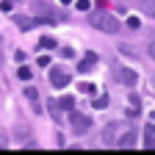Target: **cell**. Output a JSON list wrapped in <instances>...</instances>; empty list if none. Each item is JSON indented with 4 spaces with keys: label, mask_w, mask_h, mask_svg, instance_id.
Returning a JSON list of instances; mask_svg holds the SVG:
<instances>
[{
    "label": "cell",
    "mask_w": 155,
    "mask_h": 155,
    "mask_svg": "<svg viewBox=\"0 0 155 155\" xmlns=\"http://www.w3.org/2000/svg\"><path fill=\"white\" fill-rule=\"evenodd\" d=\"M89 25L97 28V31H105V33H116V31L122 28V22L111 11H91L89 14Z\"/></svg>",
    "instance_id": "6da1fadb"
},
{
    "label": "cell",
    "mask_w": 155,
    "mask_h": 155,
    "mask_svg": "<svg viewBox=\"0 0 155 155\" xmlns=\"http://www.w3.org/2000/svg\"><path fill=\"white\" fill-rule=\"evenodd\" d=\"M69 114V127H72V133H78V136H83V133H89L91 130V119L86 114H78L75 108L72 111H67Z\"/></svg>",
    "instance_id": "7a4b0ae2"
},
{
    "label": "cell",
    "mask_w": 155,
    "mask_h": 155,
    "mask_svg": "<svg viewBox=\"0 0 155 155\" xmlns=\"http://www.w3.org/2000/svg\"><path fill=\"white\" fill-rule=\"evenodd\" d=\"M69 81H72V78H69V72H67L64 67H53V69H50V83H53L55 89H67Z\"/></svg>",
    "instance_id": "3957f363"
},
{
    "label": "cell",
    "mask_w": 155,
    "mask_h": 155,
    "mask_svg": "<svg viewBox=\"0 0 155 155\" xmlns=\"http://www.w3.org/2000/svg\"><path fill=\"white\" fill-rule=\"evenodd\" d=\"M133 141H136V130H127V133H122L119 139L114 141V147H119V150H127V147H133Z\"/></svg>",
    "instance_id": "277c9868"
},
{
    "label": "cell",
    "mask_w": 155,
    "mask_h": 155,
    "mask_svg": "<svg viewBox=\"0 0 155 155\" xmlns=\"http://www.w3.org/2000/svg\"><path fill=\"white\" fill-rule=\"evenodd\" d=\"M144 147L147 150H155V125H144Z\"/></svg>",
    "instance_id": "5b68a950"
},
{
    "label": "cell",
    "mask_w": 155,
    "mask_h": 155,
    "mask_svg": "<svg viewBox=\"0 0 155 155\" xmlns=\"http://www.w3.org/2000/svg\"><path fill=\"white\" fill-rule=\"evenodd\" d=\"M14 22L22 28V31H28V28H33V25H39V22H42V17H17Z\"/></svg>",
    "instance_id": "8992f818"
},
{
    "label": "cell",
    "mask_w": 155,
    "mask_h": 155,
    "mask_svg": "<svg viewBox=\"0 0 155 155\" xmlns=\"http://www.w3.org/2000/svg\"><path fill=\"white\" fill-rule=\"evenodd\" d=\"M119 81L125 86H136V81H139V75H136L133 69H119Z\"/></svg>",
    "instance_id": "52a82bcc"
},
{
    "label": "cell",
    "mask_w": 155,
    "mask_h": 155,
    "mask_svg": "<svg viewBox=\"0 0 155 155\" xmlns=\"http://www.w3.org/2000/svg\"><path fill=\"white\" fill-rule=\"evenodd\" d=\"M94 64H97V53H86V58L78 64V72H89Z\"/></svg>",
    "instance_id": "ba28073f"
},
{
    "label": "cell",
    "mask_w": 155,
    "mask_h": 155,
    "mask_svg": "<svg viewBox=\"0 0 155 155\" xmlns=\"http://www.w3.org/2000/svg\"><path fill=\"white\" fill-rule=\"evenodd\" d=\"M25 97L31 100V108H33L36 114L42 111V105H39V91H36V89H25Z\"/></svg>",
    "instance_id": "9c48e42d"
},
{
    "label": "cell",
    "mask_w": 155,
    "mask_h": 155,
    "mask_svg": "<svg viewBox=\"0 0 155 155\" xmlns=\"http://www.w3.org/2000/svg\"><path fill=\"white\" fill-rule=\"evenodd\" d=\"M55 105H58V108H64V111H72V108H75V97H69V94H67V97H58Z\"/></svg>",
    "instance_id": "30bf717a"
},
{
    "label": "cell",
    "mask_w": 155,
    "mask_h": 155,
    "mask_svg": "<svg viewBox=\"0 0 155 155\" xmlns=\"http://www.w3.org/2000/svg\"><path fill=\"white\" fill-rule=\"evenodd\" d=\"M139 8H141L147 17H152V19H155V0H141V3H139Z\"/></svg>",
    "instance_id": "8fae6325"
},
{
    "label": "cell",
    "mask_w": 155,
    "mask_h": 155,
    "mask_svg": "<svg viewBox=\"0 0 155 155\" xmlns=\"http://www.w3.org/2000/svg\"><path fill=\"white\" fill-rule=\"evenodd\" d=\"M127 100H130V105H127V114H133V116H136V114L141 111V100H139V97H136V94H130Z\"/></svg>",
    "instance_id": "7c38bea8"
},
{
    "label": "cell",
    "mask_w": 155,
    "mask_h": 155,
    "mask_svg": "<svg viewBox=\"0 0 155 155\" xmlns=\"http://www.w3.org/2000/svg\"><path fill=\"white\" fill-rule=\"evenodd\" d=\"M39 47H42V50H53L55 47V39L53 36H42V39H39Z\"/></svg>",
    "instance_id": "4fadbf2b"
},
{
    "label": "cell",
    "mask_w": 155,
    "mask_h": 155,
    "mask_svg": "<svg viewBox=\"0 0 155 155\" xmlns=\"http://www.w3.org/2000/svg\"><path fill=\"white\" fill-rule=\"evenodd\" d=\"M17 78H19V81H31V69H28V67H19Z\"/></svg>",
    "instance_id": "5bb4252c"
},
{
    "label": "cell",
    "mask_w": 155,
    "mask_h": 155,
    "mask_svg": "<svg viewBox=\"0 0 155 155\" xmlns=\"http://www.w3.org/2000/svg\"><path fill=\"white\" fill-rule=\"evenodd\" d=\"M105 105H108V97H105V94H100V97L94 100V108H105Z\"/></svg>",
    "instance_id": "9a60e30c"
},
{
    "label": "cell",
    "mask_w": 155,
    "mask_h": 155,
    "mask_svg": "<svg viewBox=\"0 0 155 155\" xmlns=\"http://www.w3.org/2000/svg\"><path fill=\"white\" fill-rule=\"evenodd\" d=\"M139 25H141V22H139L136 17H130V19H127V28H130V31H139Z\"/></svg>",
    "instance_id": "2e32d148"
},
{
    "label": "cell",
    "mask_w": 155,
    "mask_h": 155,
    "mask_svg": "<svg viewBox=\"0 0 155 155\" xmlns=\"http://www.w3.org/2000/svg\"><path fill=\"white\" fill-rule=\"evenodd\" d=\"M78 8H81V11H91V6H89V0H78Z\"/></svg>",
    "instance_id": "e0dca14e"
},
{
    "label": "cell",
    "mask_w": 155,
    "mask_h": 155,
    "mask_svg": "<svg viewBox=\"0 0 155 155\" xmlns=\"http://www.w3.org/2000/svg\"><path fill=\"white\" fill-rule=\"evenodd\" d=\"M81 91H86V94H94V86H91V83H81Z\"/></svg>",
    "instance_id": "ac0fdd59"
},
{
    "label": "cell",
    "mask_w": 155,
    "mask_h": 155,
    "mask_svg": "<svg viewBox=\"0 0 155 155\" xmlns=\"http://www.w3.org/2000/svg\"><path fill=\"white\" fill-rule=\"evenodd\" d=\"M39 67H50V55H39Z\"/></svg>",
    "instance_id": "d6986e66"
},
{
    "label": "cell",
    "mask_w": 155,
    "mask_h": 155,
    "mask_svg": "<svg viewBox=\"0 0 155 155\" xmlns=\"http://www.w3.org/2000/svg\"><path fill=\"white\" fill-rule=\"evenodd\" d=\"M150 58H155V42L150 45Z\"/></svg>",
    "instance_id": "ffe728a7"
},
{
    "label": "cell",
    "mask_w": 155,
    "mask_h": 155,
    "mask_svg": "<svg viewBox=\"0 0 155 155\" xmlns=\"http://www.w3.org/2000/svg\"><path fill=\"white\" fill-rule=\"evenodd\" d=\"M61 3H64V6H69V3H72V0H61Z\"/></svg>",
    "instance_id": "44dd1931"
}]
</instances>
